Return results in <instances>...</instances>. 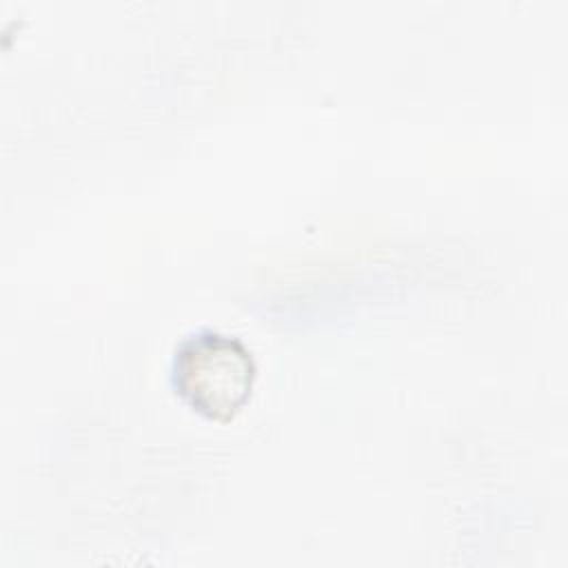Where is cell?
I'll return each mask as SVG.
<instances>
[{"instance_id":"cell-1","label":"cell","mask_w":568,"mask_h":568,"mask_svg":"<svg viewBox=\"0 0 568 568\" xmlns=\"http://www.w3.org/2000/svg\"><path fill=\"white\" fill-rule=\"evenodd\" d=\"M173 386L200 415L217 422L235 417L253 393L255 359L248 346L217 331H197L173 355Z\"/></svg>"}]
</instances>
